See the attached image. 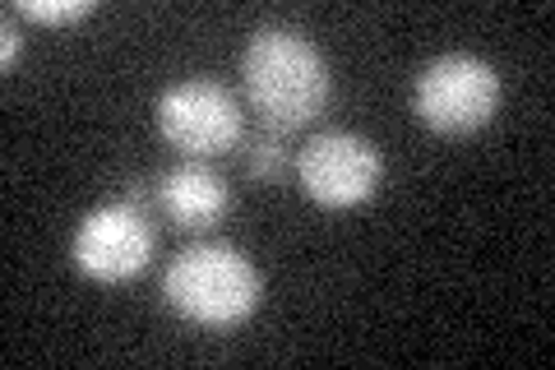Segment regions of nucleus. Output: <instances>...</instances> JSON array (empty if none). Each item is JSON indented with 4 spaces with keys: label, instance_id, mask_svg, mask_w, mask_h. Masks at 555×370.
<instances>
[{
    "label": "nucleus",
    "instance_id": "nucleus-1",
    "mask_svg": "<svg viewBox=\"0 0 555 370\" xmlns=\"http://www.w3.org/2000/svg\"><path fill=\"white\" fill-rule=\"evenodd\" d=\"M241 84L250 107L273 130H301L328 107V61L297 28L259 24L241 51Z\"/></svg>",
    "mask_w": 555,
    "mask_h": 370
},
{
    "label": "nucleus",
    "instance_id": "nucleus-2",
    "mask_svg": "<svg viewBox=\"0 0 555 370\" xmlns=\"http://www.w3.org/2000/svg\"><path fill=\"white\" fill-rule=\"evenodd\" d=\"M259 269L246 251L228 241H199L167 264L163 273V296L167 306L195 329H236L246 324L259 306Z\"/></svg>",
    "mask_w": 555,
    "mask_h": 370
},
{
    "label": "nucleus",
    "instance_id": "nucleus-3",
    "mask_svg": "<svg viewBox=\"0 0 555 370\" xmlns=\"http://www.w3.org/2000/svg\"><path fill=\"white\" fill-rule=\"evenodd\" d=\"M500 98H505L500 69L477 51H444L422 65L412 84V112L436 135H473L491 126Z\"/></svg>",
    "mask_w": 555,
    "mask_h": 370
},
{
    "label": "nucleus",
    "instance_id": "nucleus-4",
    "mask_svg": "<svg viewBox=\"0 0 555 370\" xmlns=\"http://www.w3.org/2000/svg\"><path fill=\"white\" fill-rule=\"evenodd\" d=\"M153 116H158V135L185 157H218L236 149L241 126H246L236 93L218 79L167 84L153 102Z\"/></svg>",
    "mask_w": 555,
    "mask_h": 370
},
{
    "label": "nucleus",
    "instance_id": "nucleus-5",
    "mask_svg": "<svg viewBox=\"0 0 555 370\" xmlns=\"http://www.w3.org/2000/svg\"><path fill=\"white\" fill-rule=\"evenodd\" d=\"M297 181L320 208H357L385 181V153L357 130H320L297 153Z\"/></svg>",
    "mask_w": 555,
    "mask_h": 370
},
{
    "label": "nucleus",
    "instance_id": "nucleus-6",
    "mask_svg": "<svg viewBox=\"0 0 555 370\" xmlns=\"http://www.w3.org/2000/svg\"><path fill=\"white\" fill-rule=\"evenodd\" d=\"M153 237L144 204L134 200H116L93 208L89 218L75 227V241H69V255H75V269L93 283H126V278L144 273L153 259Z\"/></svg>",
    "mask_w": 555,
    "mask_h": 370
},
{
    "label": "nucleus",
    "instance_id": "nucleus-7",
    "mask_svg": "<svg viewBox=\"0 0 555 370\" xmlns=\"http://www.w3.org/2000/svg\"><path fill=\"white\" fill-rule=\"evenodd\" d=\"M158 204L181 232H204V227H214L228 214L232 190L204 157H185L158 181Z\"/></svg>",
    "mask_w": 555,
    "mask_h": 370
},
{
    "label": "nucleus",
    "instance_id": "nucleus-8",
    "mask_svg": "<svg viewBox=\"0 0 555 370\" xmlns=\"http://www.w3.org/2000/svg\"><path fill=\"white\" fill-rule=\"evenodd\" d=\"M283 163H287V130L264 126L246 149V176L250 181H278Z\"/></svg>",
    "mask_w": 555,
    "mask_h": 370
},
{
    "label": "nucleus",
    "instance_id": "nucleus-9",
    "mask_svg": "<svg viewBox=\"0 0 555 370\" xmlns=\"http://www.w3.org/2000/svg\"><path fill=\"white\" fill-rule=\"evenodd\" d=\"M14 10L38 24H79V20H89L98 5L93 0H56V5H51V0H14Z\"/></svg>",
    "mask_w": 555,
    "mask_h": 370
},
{
    "label": "nucleus",
    "instance_id": "nucleus-10",
    "mask_svg": "<svg viewBox=\"0 0 555 370\" xmlns=\"http://www.w3.org/2000/svg\"><path fill=\"white\" fill-rule=\"evenodd\" d=\"M20 51H24V38H20V33H14V20H10V14H5V24H0V65H14V61H20Z\"/></svg>",
    "mask_w": 555,
    "mask_h": 370
}]
</instances>
